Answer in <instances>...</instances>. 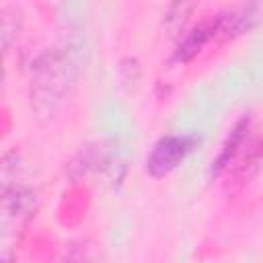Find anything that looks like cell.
<instances>
[{"label":"cell","mask_w":263,"mask_h":263,"mask_svg":"<svg viewBox=\"0 0 263 263\" xmlns=\"http://www.w3.org/2000/svg\"><path fill=\"white\" fill-rule=\"evenodd\" d=\"M212 41H218L214 14L201 18V21L195 23L189 31L183 33V37L179 39L177 47L173 49L171 60L177 62V64H189V62L195 60V58L201 53V49H205Z\"/></svg>","instance_id":"5b68a950"},{"label":"cell","mask_w":263,"mask_h":263,"mask_svg":"<svg viewBox=\"0 0 263 263\" xmlns=\"http://www.w3.org/2000/svg\"><path fill=\"white\" fill-rule=\"evenodd\" d=\"M251 132H253V121L249 115H242L240 119L234 121V125L230 127V132L226 134L216 158L212 160V168L210 173L214 177L226 175V171L234 164V160L242 154V150L247 148V144L251 142Z\"/></svg>","instance_id":"277c9868"},{"label":"cell","mask_w":263,"mask_h":263,"mask_svg":"<svg viewBox=\"0 0 263 263\" xmlns=\"http://www.w3.org/2000/svg\"><path fill=\"white\" fill-rule=\"evenodd\" d=\"M51 263H97V257L84 240H72L60 251V255Z\"/></svg>","instance_id":"52a82bcc"},{"label":"cell","mask_w":263,"mask_h":263,"mask_svg":"<svg viewBox=\"0 0 263 263\" xmlns=\"http://www.w3.org/2000/svg\"><path fill=\"white\" fill-rule=\"evenodd\" d=\"M80 76V49L74 43H55L31 64L29 103L37 119L49 121L72 97Z\"/></svg>","instance_id":"6da1fadb"},{"label":"cell","mask_w":263,"mask_h":263,"mask_svg":"<svg viewBox=\"0 0 263 263\" xmlns=\"http://www.w3.org/2000/svg\"><path fill=\"white\" fill-rule=\"evenodd\" d=\"M195 144V138L187 134H166L158 138L146 156V173L152 179L168 177L193 152Z\"/></svg>","instance_id":"7a4b0ae2"},{"label":"cell","mask_w":263,"mask_h":263,"mask_svg":"<svg viewBox=\"0 0 263 263\" xmlns=\"http://www.w3.org/2000/svg\"><path fill=\"white\" fill-rule=\"evenodd\" d=\"M37 212V195L31 187L21 183L2 185V236L10 238V232H23Z\"/></svg>","instance_id":"3957f363"},{"label":"cell","mask_w":263,"mask_h":263,"mask_svg":"<svg viewBox=\"0 0 263 263\" xmlns=\"http://www.w3.org/2000/svg\"><path fill=\"white\" fill-rule=\"evenodd\" d=\"M0 14H2V45L4 51H8L12 39L18 37V31L23 27V12L18 6H4Z\"/></svg>","instance_id":"ba28073f"},{"label":"cell","mask_w":263,"mask_h":263,"mask_svg":"<svg viewBox=\"0 0 263 263\" xmlns=\"http://www.w3.org/2000/svg\"><path fill=\"white\" fill-rule=\"evenodd\" d=\"M259 18V6L255 4H238L224 8L214 14L218 41H232L245 33H249Z\"/></svg>","instance_id":"8992f818"}]
</instances>
